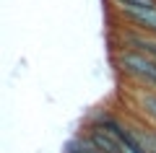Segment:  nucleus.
<instances>
[{"mask_svg": "<svg viewBox=\"0 0 156 153\" xmlns=\"http://www.w3.org/2000/svg\"><path fill=\"white\" fill-rule=\"evenodd\" d=\"M112 65L133 86L156 91V60L151 55L130 47H115L112 49Z\"/></svg>", "mask_w": 156, "mask_h": 153, "instance_id": "obj_1", "label": "nucleus"}, {"mask_svg": "<svg viewBox=\"0 0 156 153\" xmlns=\"http://www.w3.org/2000/svg\"><path fill=\"white\" fill-rule=\"evenodd\" d=\"M112 13L117 21H125L156 37V5H112Z\"/></svg>", "mask_w": 156, "mask_h": 153, "instance_id": "obj_2", "label": "nucleus"}, {"mask_svg": "<svg viewBox=\"0 0 156 153\" xmlns=\"http://www.w3.org/2000/svg\"><path fill=\"white\" fill-rule=\"evenodd\" d=\"M133 99H135V109L156 127V91L151 88H133Z\"/></svg>", "mask_w": 156, "mask_h": 153, "instance_id": "obj_3", "label": "nucleus"}, {"mask_svg": "<svg viewBox=\"0 0 156 153\" xmlns=\"http://www.w3.org/2000/svg\"><path fill=\"white\" fill-rule=\"evenodd\" d=\"M62 153H99V148L94 145V140H91L89 130H81L76 132V135H70L65 143H62Z\"/></svg>", "mask_w": 156, "mask_h": 153, "instance_id": "obj_4", "label": "nucleus"}, {"mask_svg": "<svg viewBox=\"0 0 156 153\" xmlns=\"http://www.w3.org/2000/svg\"><path fill=\"white\" fill-rule=\"evenodd\" d=\"M109 5H156V0H109Z\"/></svg>", "mask_w": 156, "mask_h": 153, "instance_id": "obj_5", "label": "nucleus"}]
</instances>
